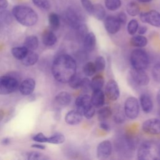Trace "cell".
I'll list each match as a JSON object with an SVG mask.
<instances>
[{
    "mask_svg": "<svg viewBox=\"0 0 160 160\" xmlns=\"http://www.w3.org/2000/svg\"><path fill=\"white\" fill-rule=\"evenodd\" d=\"M84 50L88 52L93 51L96 46V38L94 32H88L83 39Z\"/></svg>",
    "mask_w": 160,
    "mask_h": 160,
    "instance_id": "cell-18",
    "label": "cell"
},
{
    "mask_svg": "<svg viewBox=\"0 0 160 160\" xmlns=\"http://www.w3.org/2000/svg\"><path fill=\"white\" fill-rule=\"evenodd\" d=\"M148 39L143 35H136L132 36L130 39V44L131 46L137 48H142L148 44Z\"/></svg>",
    "mask_w": 160,
    "mask_h": 160,
    "instance_id": "cell-21",
    "label": "cell"
},
{
    "mask_svg": "<svg viewBox=\"0 0 160 160\" xmlns=\"http://www.w3.org/2000/svg\"><path fill=\"white\" fill-rule=\"evenodd\" d=\"M138 2H142V3H146V2H149L150 1H151L152 0H137Z\"/></svg>",
    "mask_w": 160,
    "mask_h": 160,
    "instance_id": "cell-54",
    "label": "cell"
},
{
    "mask_svg": "<svg viewBox=\"0 0 160 160\" xmlns=\"http://www.w3.org/2000/svg\"><path fill=\"white\" fill-rule=\"evenodd\" d=\"M104 4L106 9L111 11L118 10L121 6V0H104Z\"/></svg>",
    "mask_w": 160,
    "mask_h": 160,
    "instance_id": "cell-34",
    "label": "cell"
},
{
    "mask_svg": "<svg viewBox=\"0 0 160 160\" xmlns=\"http://www.w3.org/2000/svg\"><path fill=\"white\" fill-rule=\"evenodd\" d=\"M104 94L111 101H115L120 96V90L118 82L114 79H109L106 84Z\"/></svg>",
    "mask_w": 160,
    "mask_h": 160,
    "instance_id": "cell-9",
    "label": "cell"
},
{
    "mask_svg": "<svg viewBox=\"0 0 160 160\" xmlns=\"http://www.w3.org/2000/svg\"><path fill=\"white\" fill-rule=\"evenodd\" d=\"M92 16L99 21L103 20L106 17V10L104 6L99 3L94 4Z\"/></svg>",
    "mask_w": 160,
    "mask_h": 160,
    "instance_id": "cell-27",
    "label": "cell"
},
{
    "mask_svg": "<svg viewBox=\"0 0 160 160\" xmlns=\"http://www.w3.org/2000/svg\"><path fill=\"white\" fill-rule=\"evenodd\" d=\"M123 109L126 118L131 120L136 119L139 116L140 111L138 99L133 96L128 97L124 102Z\"/></svg>",
    "mask_w": 160,
    "mask_h": 160,
    "instance_id": "cell-4",
    "label": "cell"
},
{
    "mask_svg": "<svg viewBox=\"0 0 160 160\" xmlns=\"http://www.w3.org/2000/svg\"><path fill=\"white\" fill-rule=\"evenodd\" d=\"M24 46L28 51H34L38 47V39L36 36H29L26 37L24 42Z\"/></svg>",
    "mask_w": 160,
    "mask_h": 160,
    "instance_id": "cell-28",
    "label": "cell"
},
{
    "mask_svg": "<svg viewBox=\"0 0 160 160\" xmlns=\"http://www.w3.org/2000/svg\"><path fill=\"white\" fill-rule=\"evenodd\" d=\"M4 116V112L2 110H0V121L2 120Z\"/></svg>",
    "mask_w": 160,
    "mask_h": 160,
    "instance_id": "cell-55",
    "label": "cell"
},
{
    "mask_svg": "<svg viewBox=\"0 0 160 160\" xmlns=\"http://www.w3.org/2000/svg\"><path fill=\"white\" fill-rule=\"evenodd\" d=\"M65 17L69 25L74 29H76L82 23L81 15L72 8H69L66 10Z\"/></svg>",
    "mask_w": 160,
    "mask_h": 160,
    "instance_id": "cell-12",
    "label": "cell"
},
{
    "mask_svg": "<svg viewBox=\"0 0 160 160\" xmlns=\"http://www.w3.org/2000/svg\"><path fill=\"white\" fill-rule=\"evenodd\" d=\"M55 101L61 107L67 106L71 102V96L66 91H61L56 95Z\"/></svg>",
    "mask_w": 160,
    "mask_h": 160,
    "instance_id": "cell-19",
    "label": "cell"
},
{
    "mask_svg": "<svg viewBox=\"0 0 160 160\" xmlns=\"http://www.w3.org/2000/svg\"><path fill=\"white\" fill-rule=\"evenodd\" d=\"M83 73L87 77H91L95 74L97 72L94 63L91 61L87 62L83 66Z\"/></svg>",
    "mask_w": 160,
    "mask_h": 160,
    "instance_id": "cell-33",
    "label": "cell"
},
{
    "mask_svg": "<svg viewBox=\"0 0 160 160\" xmlns=\"http://www.w3.org/2000/svg\"><path fill=\"white\" fill-rule=\"evenodd\" d=\"M130 76L134 83L137 86H146L149 83V77L144 70L135 69L132 68L130 71Z\"/></svg>",
    "mask_w": 160,
    "mask_h": 160,
    "instance_id": "cell-7",
    "label": "cell"
},
{
    "mask_svg": "<svg viewBox=\"0 0 160 160\" xmlns=\"http://www.w3.org/2000/svg\"><path fill=\"white\" fill-rule=\"evenodd\" d=\"M152 149V144L151 141H144L139 147L137 152V158L139 160L150 159Z\"/></svg>",
    "mask_w": 160,
    "mask_h": 160,
    "instance_id": "cell-13",
    "label": "cell"
},
{
    "mask_svg": "<svg viewBox=\"0 0 160 160\" xmlns=\"http://www.w3.org/2000/svg\"><path fill=\"white\" fill-rule=\"evenodd\" d=\"M148 31V27L144 26V25H142V26H141L138 27V33L140 35H144L146 33V32Z\"/></svg>",
    "mask_w": 160,
    "mask_h": 160,
    "instance_id": "cell-49",
    "label": "cell"
},
{
    "mask_svg": "<svg viewBox=\"0 0 160 160\" xmlns=\"http://www.w3.org/2000/svg\"><path fill=\"white\" fill-rule=\"evenodd\" d=\"M91 102L95 108H99L104 106L105 103V94L102 91H93L91 96Z\"/></svg>",
    "mask_w": 160,
    "mask_h": 160,
    "instance_id": "cell-15",
    "label": "cell"
},
{
    "mask_svg": "<svg viewBox=\"0 0 160 160\" xmlns=\"http://www.w3.org/2000/svg\"><path fill=\"white\" fill-rule=\"evenodd\" d=\"M112 151V145L110 141L104 140L99 143L96 148V156L98 159L109 158Z\"/></svg>",
    "mask_w": 160,
    "mask_h": 160,
    "instance_id": "cell-11",
    "label": "cell"
},
{
    "mask_svg": "<svg viewBox=\"0 0 160 160\" xmlns=\"http://www.w3.org/2000/svg\"><path fill=\"white\" fill-rule=\"evenodd\" d=\"M138 27H139L138 21L135 19H132L130 20L128 23L127 31L130 35L133 36L137 32Z\"/></svg>",
    "mask_w": 160,
    "mask_h": 160,
    "instance_id": "cell-37",
    "label": "cell"
},
{
    "mask_svg": "<svg viewBox=\"0 0 160 160\" xmlns=\"http://www.w3.org/2000/svg\"><path fill=\"white\" fill-rule=\"evenodd\" d=\"M130 62L133 69L144 70L149 64V55L145 50L136 48L131 53Z\"/></svg>",
    "mask_w": 160,
    "mask_h": 160,
    "instance_id": "cell-3",
    "label": "cell"
},
{
    "mask_svg": "<svg viewBox=\"0 0 160 160\" xmlns=\"http://www.w3.org/2000/svg\"><path fill=\"white\" fill-rule=\"evenodd\" d=\"M80 88H81L84 92H87L89 89H91V81L88 78H82Z\"/></svg>",
    "mask_w": 160,
    "mask_h": 160,
    "instance_id": "cell-45",
    "label": "cell"
},
{
    "mask_svg": "<svg viewBox=\"0 0 160 160\" xmlns=\"http://www.w3.org/2000/svg\"><path fill=\"white\" fill-rule=\"evenodd\" d=\"M82 78L79 74L77 73L74 75L71 79L69 80V81L68 82L69 85V86L72 89H78L80 88Z\"/></svg>",
    "mask_w": 160,
    "mask_h": 160,
    "instance_id": "cell-38",
    "label": "cell"
},
{
    "mask_svg": "<svg viewBox=\"0 0 160 160\" xmlns=\"http://www.w3.org/2000/svg\"><path fill=\"white\" fill-rule=\"evenodd\" d=\"M52 73L54 79L61 83H68L76 74V60L70 55L62 54L56 57L52 64Z\"/></svg>",
    "mask_w": 160,
    "mask_h": 160,
    "instance_id": "cell-1",
    "label": "cell"
},
{
    "mask_svg": "<svg viewBox=\"0 0 160 160\" xmlns=\"http://www.w3.org/2000/svg\"><path fill=\"white\" fill-rule=\"evenodd\" d=\"M82 113L76 109L67 112L64 119L66 122L69 125H77L82 121Z\"/></svg>",
    "mask_w": 160,
    "mask_h": 160,
    "instance_id": "cell-14",
    "label": "cell"
},
{
    "mask_svg": "<svg viewBox=\"0 0 160 160\" xmlns=\"http://www.w3.org/2000/svg\"><path fill=\"white\" fill-rule=\"evenodd\" d=\"M156 101H157L158 104L160 106V89H159V91H158L157 94H156Z\"/></svg>",
    "mask_w": 160,
    "mask_h": 160,
    "instance_id": "cell-53",
    "label": "cell"
},
{
    "mask_svg": "<svg viewBox=\"0 0 160 160\" xmlns=\"http://www.w3.org/2000/svg\"><path fill=\"white\" fill-rule=\"evenodd\" d=\"M34 4L38 8L44 10H48L50 7V3L48 0H32Z\"/></svg>",
    "mask_w": 160,
    "mask_h": 160,
    "instance_id": "cell-41",
    "label": "cell"
},
{
    "mask_svg": "<svg viewBox=\"0 0 160 160\" xmlns=\"http://www.w3.org/2000/svg\"><path fill=\"white\" fill-rule=\"evenodd\" d=\"M104 26L106 31L108 33L111 34H115L120 30L121 24L118 21L117 17L109 15L106 16L104 19Z\"/></svg>",
    "mask_w": 160,
    "mask_h": 160,
    "instance_id": "cell-10",
    "label": "cell"
},
{
    "mask_svg": "<svg viewBox=\"0 0 160 160\" xmlns=\"http://www.w3.org/2000/svg\"><path fill=\"white\" fill-rule=\"evenodd\" d=\"M11 140L9 138H4L3 139H2V141H1V143L3 144V145H8L9 144Z\"/></svg>",
    "mask_w": 160,
    "mask_h": 160,
    "instance_id": "cell-52",
    "label": "cell"
},
{
    "mask_svg": "<svg viewBox=\"0 0 160 160\" xmlns=\"http://www.w3.org/2000/svg\"><path fill=\"white\" fill-rule=\"evenodd\" d=\"M12 15L8 11H2L0 12V20L6 24H9L12 22Z\"/></svg>",
    "mask_w": 160,
    "mask_h": 160,
    "instance_id": "cell-42",
    "label": "cell"
},
{
    "mask_svg": "<svg viewBox=\"0 0 160 160\" xmlns=\"http://www.w3.org/2000/svg\"><path fill=\"white\" fill-rule=\"evenodd\" d=\"M94 63L96 67V71L98 72L103 71L106 68V59L102 56H99L96 57Z\"/></svg>",
    "mask_w": 160,
    "mask_h": 160,
    "instance_id": "cell-36",
    "label": "cell"
},
{
    "mask_svg": "<svg viewBox=\"0 0 160 160\" xmlns=\"http://www.w3.org/2000/svg\"><path fill=\"white\" fill-rule=\"evenodd\" d=\"M104 84V78L102 75L98 74L94 75L91 80V89L93 91L102 89Z\"/></svg>",
    "mask_w": 160,
    "mask_h": 160,
    "instance_id": "cell-22",
    "label": "cell"
},
{
    "mask_svg": "<svg viewBox=\"0 0 160 160\" xmlns=\"http://www.w3.org/2000/svg\"><path fill=\"white\" fill-rule=\"evenodd\" d=\"M117 18L121 25H124L127 22V15L124 12H120L118 14Z\"/></svg>",
    "mask_w": 160,
    "mask_h": 160,
    "instance_id": "cell-47",
    "label": "cell"
},
{
    "mask_svg": "<svg viewBox=\"0 0 160 160\" xmlns=\"http://www.w3.org/2000/svg\"><path fill=\"white\" fill-rule=\"evenodd\" d=\"M28 159L29 160H45L48 158L41 152L34 151L28 154Z\"/></svg>",
    "mask_w": 160,
    "mask_h": 160,
    "instance_id": "cell-44",
    "label": "cell"
},
{
    "mask_svg": "<svg viewBox=\"0 0 160 160\" xmlns=\"http://www.w3.org/2000/svg\"><path fill=\"white\" fill-rule=\"evenodd\" d=\"M57 42V37L54 33L49 30L44 31L42 35V42L46 46H52Z\"/></svg>",
    "mask_w": 160,
    "mask_h": 160,
    "instance_id": "cell-24",
    "label": "cell"
},
{
    "mask_svg": "<svg viewBox=\"0 0 160 160\" xmlns=\"http://www.w3.org/2000/svg\"><path fill=\"white\" fill-rule=\"evenodd\" d=\"M99 127L102 130H103L104 131H106V132H109L111 129L110 125L106 121H100Z\"/></svg>",
    "mask_w": 160,
    "mask_h": 160,
    "instance_id": "cell-48",
    "label": "cell"
},
{
    "mask_svg": "<svg viewBox=\"0 0 160 160\" xmlns=\"http://www.w3.org/2000/svg\"><path fill=\"white\" fill-rule=\"evenodd\" d=\"M80 1L82 8L86 11V12L88 14L92 15L94 8V4L92 3V2L90 0H80Z\"/></svg>",
    "mask_w": 160,
    "mask_h": 160,
    "instance_id": "cell-43",
    "label": "cell"
},
{
    "mask_svg": "<svg viewBox=\"0 0 160 160\" xmlns=\"http://www.w3.org/2000/svg\"><path fill=\"white\" fill-rule=\"evenodd\" d=\"M19 82L11 76L0 77V94H8L14 92L19 88Z\"/></svg>",
    "mask_w": 160,
    "mask_h": 160,
    "instance_id": "cell-5",
    "label": "cell"
},
{
    "mask_svg": "<svg viewBox=\"0 0 160 160\" xmlns=\"http://www.w3.org/2000/svg\"><path fill=\"white\" fill-rule=\"evenodd\" d=\"M32 139L38 142H47V137L44 135V134L39 132L37 134L34 135L32 137Z\"/></svg>",
    "mask_w": 160,
    "mask_h": 160,
    "instance_id": "cell-46",
    "label": "cell"
},
{
    "mask_svg": "<svg viewBox=\"0 0 160 160\" xmlns=\"http://www.w3.org/2000/svg\"><path fill=\"white\" fill-rule=\"evenodd\" d=\"M28 52V49L24 46L15 47L11 49V53L13 56L19 60H21L26 55Z\"/></svg>",
    "mask_w": 160,
    "mask_h": 160,
    "instance_id": "cell-31",
    "label": "cell"
},
{
    "mask_svg": "<svg viewBox=\"0 0 160 160\" xmlns=\"http://www.w3.org/2000/svg\"><path fill=\"white\" fill-rule=\"evenodd\" d=\"M126 12L131 16H136L140 12V7L137 2L131 1L126 5Z\"/></svg>",
    "mask_w": 160,
    "mask_h": 160,
    "instance_id": "cell-29",
    "label": "cell"
},
{
    "mask_svg": "<svg viewBox=\"0 0 160 160\" xmlns=\"http://www.w3.org/2000/svg\"><path fill=\"white\" fill-rule=\"evenodd\" d=\"M8 6V0H0V9H4Z\"/></svg>",
    "mask_w": 160,
    "mask_h": 160,
    "instance_id": "cell-50",
    "label": "cell"
},
{
    "mask_svg": "<svg viewBox=\"0 0 160 160\" xmlns=\"http://www.w3.org/2000/svg\"><path fill=\"white\" fill-rule=\"evenodd\" d=\"M158 114H159V119H160V109H159L158 111Z\"/></svg>",
    "mask_w": 160,
    "mask_h": 160,
    "instance_id": "cell-56",
    "label": "cell"
},
{
    "mask_svg": "<svg viewBox=\"0 0 160 160\" xmlns=\"http://www.w3.org/2000/svg\"><path fill=\"white\" fill-rule=\"evenodd\" d=\"M139 18L144 23H148L156 28H160V12L156 10L141 12Z\"/></svg>",
    "mask_w": 160,
    "mask_h": 160,
    "instance_id": "cell-6",
    "label": "cell"
},
{
    "mask_svg": "<svg viewBox=\"0 0 160 160\" xmlns=\"http://www.w3.org/2000/svg\"><path fill=\"white\" fill-rule=\"evenodd\" d=\"M142 131L148 134L158 135L160 134V119L149 118L142 124Z\"/></svg>",
    "mask_w": 160,
    "mask_h": 160,
    "instance_id": "cell-8",
    "label": "cell"
},
{
    "mask_svg": "<svg viewBox=\"0 0 160 160\" xmlns=\"http://www.w3.org/2000/svg\"><path fill=\"white\" fill-rule=\"evenodd\" d=\"M112 114L114 121L116 123L122 124L124 122L126 116L124 112V109H122V108L119 105L114 108Z\"/></svg>",
    "mask_w": 160,
    "mask_h": 160,
    "instance_id": "cell-25",
    "label": "cell"
},
{
    "mask_svg": "<svg viewBox=\"0 0 160 160\" xmlns=\"http://www.w3.org/2000/svg\"><path fill=\"white\" fill-rule=\"evenodd\" d=\"M81 112L86 119H91L96 113L95 108L91 103L84 107L81 109Z\"/></svg>",
    "mask_w": 160,
    "mask_h": 160,
    "instance_id": "cell-35",
    "label": "cell"
},
{
    "mask_svg": "<svg viewBox=\"0 0 160 160\" xmlns=\"http://www.w3.org/2000/svg\"><path fill=\"white\" fill-rule=\"evenodd\" d=\"M12 14L18 22L27 27L35 25L38 20L37 13L32 8L26 6H15L12 9Z\"/></svg>",
    "mask_w": 160,
    "mask_h": 160,
    "instance_id": "cell-2",
    "label": "cell"
},
{
    "mask_svg": "<svg viewBox=\"0 0 160 160\" xmlns=\"http://www.w3.org/2000/svg\"><path fill=\"white\" fill-rule=\"evenodd\" d=\"M49 24L52 30H57L60 26V18L58 14L51 12L48 17Z\"/></svg>",
    "mask_w": 160,
    "mask_h": 160,
    "instance_id": "cell-30",
    "label": "cell"
},
{
    "mask_svg": "<svg viewBox=\"0 0 160 160\" xmlns=\"http://www.w3.org/2000/svg\"><path fill=\"white\" fill-rule=\"evenodd\" d=\"M91 96L87 93H84L78 96L75 100V105L78 110L81 112V109L86 106L91 104Z\"/></svg>",
    "mask_w": 160,
    "mask_h": 160,
    "instance_id": "cell-20",
    "label": "cell"
},
{
    "mask_svg": "<svg viewBox=\"0 0 160 160\" xmlns=\"http://www.w3.org/2000/svg\"><path fill=\"white\" fill-rule=\"evenodd\" d=\"M139 105L145 113H149L153 109V102L151 97L147 93H142L139 98Z\"/></svg>",
    "mask_w": 160,
    "mask_h": 160,
    "instance_id": "cell-17",
    "label": "cell"
},
{
    "mask_svg": "<svg viewBox=\"0 0 160 160\" xmlns=\"http://www.w3.org/2000/svg\"><path fill=\"white\" fill-rule=\"evenodd\" d=\"M112 110L109 106H102L97 112L98 119L99 121H106L112 116Z\"/></svg>",
    "mask_w": 160,
    "mask_h": 160,
    "instance_id": "cell-26",
    "label": "cell"
},
{
    "mask_svg": "<svg viewBox=\"0 0 160 160\" xmlns=\"http://www.w3.org/2000/svg\"><path fill=\"white\" fill-rule=\"evenodd\" d=\"M151 75L154 81L160 82V62L155 64L151 71Z\"/></svg>",
    "mask_w": 160,
    "mask_h": 160,
    "instance_id": "cell-40",
    "label": "cell"
},
{
    "mask_svg": "<svg viewBox=\"0 0 160 160\" xmlns=\"http://www.w3.org/2000/svg\"><path fill=\"white\" fill-rule=\"evenodd\" d=\"M36 82L32 78H28L24 80L19 86V89L23 95H30L34 90Z\"/></svg>",
    "mask_w": 160,
    "mask_h": 160,
    "instance_id": "cell-16",
    "label": "cell"
},
{
    "mask_svg": "<svg viewBox=\"0 0 160 160\" xmlns=\"http://www.w3.org/2000/svg\"><path fill=\"white\" fill-rule=\"evenodd\" d=\"M38 55L33 51H28L26 55L21 59L22 63L26 66H31L37 62Z\"/></svg>",
    "mask_w": 160,
    "mask_h": 160,
    "instance_id": "cell-23",
    "label": "cell"
},
{
    "mask_svg": "<svg viewBox=\"0 0 160 160\" xmlns=\"http://www.w3.org/2000/svg\"><path fill=\"white\" fill-rule=\"evenodd\" d=\"M32 148H37V149H45V146L42 144H34L32 145Z\"/></svg>",
    "mask_w": 160,
    "mask_h": 160,
    "instance_id": "cell-51",
    "label": "cell"
},
{
    "mask_svg": "<svg viewBox=\"0 0 160 160\" xmlns=\"http://www.w3.org/2000/svg\"><path fill=\"white\" fill-rule=\"evenodd\" d=\"M76 30L77 31V35L78 38L80 39V40L83 41L84 37L88 32V28L87 26L84 23H81Z\"/></svg>",
    "mask_w": 160,
    "mask_h": 160,
    "instance_id": "cell-39",
    "label": "cell"
},
{
    "mask_svg": "<svg viewBox=\"0 0 160 160\" xmlns=\"http://www.w3.org/2000/svg\"><path fill=\"white\" fill-rule=\"evenodd\" d=\"M65 141V137L64 136L59 132H56L50 137H47V142L48 143L54 144H62Z\"/></svg>",
    "mask_w": 160,
    "mask_h": 160,
    "instance_id": "cell-32",
    "label": "cell"
}]
</instances>
